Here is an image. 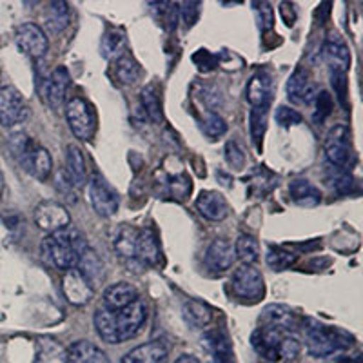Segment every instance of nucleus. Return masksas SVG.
Wrapping results in <instances>:
<instances>
[{
    "instance_id": "1",
    "label": "nucleus",
    "mask_w": 363,
    "mask_h": 363,
    "mask_svg": "<svg viewBox=\"0 0 363 363\" xmlns=\"http://www.w3.org/2000/svg\"><path fill=\"white\" fill-rule=\"evenodd\" d=\"M87 247L82 233L73 225H67L57 233H51L42 242V256L48 264L55 265L60 271H71L79 264L80 255Z\"/></svg>"
},
{
    "instance_id": "9",
    "label": "nucleus",
    "mask_w": 363,
    "mask_h": 363,
    "mask_svg": "<svg viewBox=\"0 0 363 363\" xmlns=\"http://www.w3.org/2000/svg\"><path fill=\"white\" fill-rule=\"evenodd\" d=\"M89 202L100 216H113L118 211L120 196L102 177H93L89 182Z\"/></svg>"
},
{
    "instance_id": "42",
    "label": "nucleus",
    "mask_w": 363,
    "mask_h": 363,
    "mask_svg": "<svg viewBox=\"0 0 363 363\" xmlns=\"http://www.w3.org/2000/svg\"><path fill=\"white\" fill-rule=\"evenodd\" d=\"M274 120L281 128H291V125L301 124V115L293 108H287V106H280L274 113Z\"/></svg>"
},
{
    "instance_id": "8",
    "label": "nucleus",
    "mask_w": 363,
    "mask_h": 363,
    "mask_svg": "<svg viewBox=\"0 0 363 363\" xmlns=\"http://www.w3.org/2000/svg\"><path fill=\"white\" fill-rule=\"evenodd\" d=\"M145 320H147V309H145V303L140 300V298H136L131 306L118 311V313L115 314V325H116L118 343L135 338V336L140 333L142 327H144Z\"/></svg>"
},
{
    "instance_id": "18",
    "label": "nucleus",
    "mask_w": 363,
    "mask_h": 363,
    "mask_svg": "<svg viewBox=\"0 0 363 363\" xmlns=\"http://www.w3.org/2000/svg\"><path fill=\"white\" fill-rule=\"evenodd\" d=\"M196 211L211 222H222L229 215V203L216 191H202L196 199Z\"/></svg>"
},
{
    "instance_id": "44",
    "label": "nucleus",
    "mask_w": 363,
    "mask_h": 363,
    "mask_svg": "<svg viewBox=\"0 0 363 363\" xmlns=\"http://www.w3.org/2000/svg\"><path fill=\"white\" fill-rule=\"evenodd\" d=\"M330 74V86L336 91L340 102L347 100V73L340 69H329Z\"/></svg>"
},
{
    "instance_id": "32",
    "label": "nucleus",
    "mask_w": 363,
    "mask_h": 363,
    "mask_svg": "<svg viewBox=\"0 0 363 363\" xmlns=\"http://www.w3.org/2000/svg\"><path fill=\"white\" fill-rule=\"evenodd\" d=\"M69 24V6L66 2H51L45 13V28L50 33H60Z\"/></svg>"
},
{
    "instance_id": "13",
    "label": "nucleus",
    "mask_w": 363,
    "mask_h": 363,
    "mask_svg": "<svg viewBox=\"0 0 363 363\" xmlns=\"http://www.w3.org/2000/svg\"><path fill=\"white\" fill-rule=\"evenodd\" d=\"M69 73L64 66H57L53 73L50 74V79L45 80L42 86V96H44L45 104L55 111H60L64 108V100H66L67 87H69Z\"/></svg>"
},
{
    "instance_id": "47",
    "label": "nucleus",
    "mask_w": 363,
    "mask_h": 363,
    "mask_svg": "<svg viewBox=\"0 0 363 363\" xmlns=\"http://www.w3.org/2000/svg\"><path fill=\"white\" fill-rule=\"evenodd\" d=\"M256 11L260 15V26L264 29H271L272 28V11H271V6L265 4V2H256Z\"/></svg>"
},
{
    "instance_id": "26",
    "label": "nucleus",
    "mask_w": 363,
    "mask_h": 363,
    "mask_svg": "<svg viewBox=\"0 0 363 363\" xmlns=\"http://www.w3.org/2000/svg\"><path fill=\"white\" fill-rule=\"evenodd\" d=\"M289 194L294 203L301 207H316L322 202V191L306 178H296L289 184Z\"/></svg>"
},
{
    "instance_id": "17",
    "label": "nucleus",
    "mask_w": 363,
    "mask_h": 363,
    "mask_svg": "<svg viewBox=\"0 0 363 363\" xmlns=\"http://www.w3.org/2000/svg\"><path fill=\"white\" fill-rule=\"evenodd\" d=\"M236 260L235 245L229 240L218 238L207 247L206 267L213 272H223L231 267Z\"/></svg>"
},
{
    "instance_id": "39",
    "label": "nucleus",
    "mask_w": 363,
    "mask_h": 363,
    "mask_svg": "<svg viewBox=\"0 0 363 363\" xmlns=\"http://www.w3.org/2000/svg\"><path fill=\"white\" fill-rule=\"evenodd\" d=\"M298 262V255L294 252L285 251V249L277 247L272 245L267 251V265L272 271H284V269H289L291 265H294Z\"/></svg>"
},
{
    "instance_id": "23",
    "label": "nucleus",
    "mask_w": 363,
    "mask_h": 363,
    "mask_svg": "<svg viewBox=\"0 0 363 363\" xmlns=\"http://www.w3.org/2000/svg\"><path fill=\"white\" fill-rule=\"evenodd\" d=\"M74 269L86 278V281L93 287V289H95V285L99 284L104 277V262L100 260L99 252H96L95 249H91L89 245L84 249V252L79 258V264H77Z\"/></svg>"
},
{
    "instance_id": "27",
    "label": "nucleus",
    "mask_w": 363,
    "mask_h": 363,
    "mask_svg": "<svg viewBox=\"0 0 363 363\" xmlns=\"http://www.w3.org/2000/svg\"><path fill=\"white\" fill-rule=\"evenodd\" d=\"M247 100L252 108H269L271 104V79L269 74L260 71L252 74L247 84Z\"/></svg>"
},
{
    "instance_id": "37",
    "label": "nucleus",
    "mask_w": 363,
    "mask_h": 363,
    "mask_svg": "<svg viewBox=\"0 0 363 363\" xmlns=\"http://www.w3.org/2000/svg\"><path fill=\"white\" fill-rule=\"evenodd\" d=\"M184 318L191 327H206L211 322V309L202 301H187L184 306Z\"/></svg>"
},
{
    "instance_id": "34",
    "label": "nucleus",
    "mask_w": 363,
    "mask_h": 363,
    "mask_svg": "<svg viewBox=\"0 0 363 363\" xmlns=\"http://www.w3.org/2000/svg\"><path fill=\"white\" fill-rule=\"evenodd\" d=\"M93 323H95L96 333H99V336L104 342L113 343V345L118 343L115 325V313H109L108 309H99L95 313V316H93Z\"/></svg>"
},
{
    "instance_id": "11",
    "label": "nucleus",
    "mask_w": 363,
    "mask_h": 363,
    "mask_svg": "<svg viewBox=\"0 0 363 363\" xmlns=\"http://www.w3.org/2000/svg\"><path fill=\"white\" fill-rule=\"evenodd\" d=\"M69 220L66 207L55 200H44L35 207V223L50 235L69 225Z\"/></svg>"
},
{
    "instance_id": "41",
    "label": "nucleus",
    "mask_w": 363,
    "mask_h": 363,
    "mask_svg": "<svg viewBox=\"0 0 363 363\" xmlns=\"http://www.w3.org/2000/svg\"><path fill=\"white\" fill-rule=\"evenodd\" d=\"M202 129L209 138L216 140L227 131V124L216 111H207L202 118Z\"/></svg>"
},
{
    "instance_id": "50",
    "label": "nucleus",
    "mask_w": 363,
    "mask_h": 363,
    "mask_svg": "<svg viewBox=\"0 0 363 363\" xmlns=\"http://www.w3.org/2000/svg\"><path fill=\"white\" fill-rule=\"evenodd\" d=\"M0 191H2V177H0Z\"/></svg>"
},
{
    "instance_id": "15",
    "label": "nucleus",
    "mask_w": 363,
    "mask_h": 363,
    "mask_svg": "<svg viewBox=\"0 0 363 363\" xmlns=\"http://www.w3.org/2000/svg\"><path fill=\"white\" fill-rule=\"evenodd\" d=\"M322 55L325 58V62L329 64V69H340V71H349L351 66V51L347 48L345 40L342 35L333 31L329 37L325 38L322 48Z\"/></svg>"
},
{
    "instance_id": "19",
    "label": "nucleus",
    "mask_w": 363,
    "mask_h": 363,
    "mask_svg": "<svg viewBox=\"0 0 363 363\" xmlns=\"http://www.w3.org/2000/svg\"><path fill=\"white\" fill-rule=\"evenodd\" d=\"M167 356H169L167 343L157 340V342H147L144 345L135 347L120 363H167Z\"/></svg>"
},
{
    "instance_id": "30",
    "label": "nucleus",
    "mask_w": 363,
    "mask_h": 363,
    "mask_svg": "<svg viewBox=\"0 0 363 363\" xmlns=\"http://www.w3.org/2000/svg\"><path fill=\"white\" fill-rule=\"evenodd\" d=\"M66 164H67V174H69V182L74 187L86 186L87 182V171H86V160L80 151L79 145H67V155H66Z\"/></svg>"
},
{
    "instance_id": "24",
    "label": "nucleus",
    "mask_w": 363,
    "mask_h": 363,
    "mask_svg": "<svg viewBox=\"0 0 363 363\" xmlns=\"http://www.w3.org/2000/svg\"><path fill=\"white\" fill-rule=\"evenodd\" d=\"M67 363H111L95 343L80 340L67 349Z\"/></svg>"
},
{
    "instance_id": "49",
    "label": "nucleus",
    "mask_w": 363,
    "mask_h": 363,
    "mask_svg": "<svg viewBox=\"0 0 363 363\" xmlns=\"http://www.w3.org/2000/svg\"><path fill=\"white\" fill-rule=\"evenodd\" d=\"M174 363H200V362H199V358L193 354H182Z\"/></svg>"
},
{
    "instance_id": "16",
    "label": "nucleus",
    "mask_w": 363,
    "mask_h": 363,
    "mask_svg": "<svg viewBox=\"0 0 363 363\" xmlns=\"http://www.w3.org/2000/svg\"><path fill=\"white\" fill-rule=\"evenodd\" d=\"M62 289L67 301L73 303V306H86L91 301V298L95 296V289L87 284L86 278L77 269H71V271L66 272Z\"/></svg>"
},
{
    "instance_id": "22",
    "label": "nucleus",
    "mask_w": 363,
    "mask_h": 363,
    "mask_svg": "<svg viewBox=\"0 0 363 363\" xmlns=\"http://www.w3.org/2000/svg\"><path fill=\"white\" fill-rule=\"evenodd\" d=\"M262 327H271V329L284 330V333H293L298 327L296 316L284 306H267L260 318Z\"/></svg>"
},
{
    "instance_id": "21",
    "label": "nucleus",
    "mask_w": 363,
    "mask_h": 363,
    "mask_svg": "<svg viewBox=\"0 0 363 363\" xmlns=\"http://www.w3.org/2000/svg\"><path fill=\"white\" fill-rule=\"evenodd\" d=\"M136 298H138V291L135 289V285L128 281H118L104 291V306L109 313H118L124 307L131 306Z\"/></svg>"
},
{
    "instance_id": "12",
    "label": "nucleus",
    "mask_w": 363,
    "mask_h": 363,
    "mask_svg": "<svg viewBox=\"0 0 363 363\" xmlns=\"http://www.w3.org/2000/svg\"><path fill=\"white\" fill-rule=\"evenodd\" d=\"M26 102L13 86L0 87V124L4 128L18 124L26 118Z\"/></svg>"
},
{
    "instance_id": "35",
    "label": "nucleus",
    "mask_w": 363,
    "mask_h": 363,
    "mask_svg": "<svg viewBox=\"0 0 363 363\" xmlns=\"http://www.w3.org/2000/svg\"><path fill=\"white\" fill-rule=\"evenodd\" d=\"M235 255L244 265H255L260 258V245H258L255 236L240 235L236 238Z\"/></svg>"
},
{
    "instance_id": "29",
    "label": "nucleus",
    "mask_w": 363,
    "mask_h": 363,
    "mask_svg": "<svg viewBox=\"0 0 363 363\" xmlns=\"http://www.w3.org/2000/svg\"><path fill=\"white\" fill-rule=\"evenodd\" d=\"M138 235H140V231L131 225L118 227V231H116L115 238H113V245H115V251L118 252V256H122L124 260L135 262Z\"/></svg>"
},
{
    "instance_id": "28",
    "label": "nucleus",
    "mask_w": 363,
    "mask_h": 363,
    "mask_svg": "<svg viewBox=\"0 0 363 363\" xmlns=\"http://www.w3.org/2000/svg\"><path fill=\"white\" fill-rule=\"evenodd\" d=\"M33 363H67V349L50 336L37 340V352Z\"/></svg>"
},
{
    "instance_id": "3",
    "label": "nucleus",
    "mask_w": 363,
    "mask_h": 363,
    "mask_svg": "<svg viewBox=\"0 0 363 363\" xmlns=\"http://www.w3.org/2000/svg\"><path fill=\"white\" fill-rule=\"evenodd\" d=\"M9 149H11L13 158L31 177L42 182L50 178L51 169H53V160H51L48 149L37 144L31 136H28L26 133L13 135L9 138Z\"/></svg>"
},
{
    "instance_id": "4",
    "label": "nucleus",
    "mask_w": 363,
    "mask_h": 363,
    "mask_svg": "<svg viewBox=\"0 0 363 363\" xmlns=\"http://www.w3.org/2000/svg\"><path fill=\"white\" fill-rule=\"evenodd\" d=\"M251 343L255 351L267 362H289L300 354V340L294 338L293 333L258 327L251 335Z\"/></svg>"
},
{
    "instance_id": "6",
    "label": "nucleus",
    "mask_w": 363,
    "mask_h": 363,
    "mask_svg": "<svg viewBox=\"0 0 363 363\" xmlns=\"http://www.w3.org/2000/svg\"><path fill=\"white\" fill-rule=\"evenodd\" d=\"M351 129L345 124H338L330 129L325 140V157L330 165L338 169H345L352 160Z\"/></svg>"
},
{
    "instance_id": "7",
    "label": "nucleus",
    "mask_w": 363,
    "mask_h": 363,
    "mask_svg": "<svg viewBox=\"0 0 363 363\" xmlns=\"http://www.w3.org/2000/svg\"><path fill=\"white\" fill-rule=\"evenodd\" d=\"M233 291L238 298L247 301H260L265 294V284L262 272L255 265H242L233 272Z\"/></svg>"
},
{
    "instance_id": "43",
    "label": "nucleus",
    "mask_w": 363,
    "mask_h": 363,
    "mask_svg": "<svg viewBox=\"0 0 363 363\" xmlns=\"http://www.w3.org/2000/svg\"><path fill=\"white\" fill-rule=\"evenodd\" d=\"M225 162L231 165L233 169H242L245 165V155L240 149V145L235 140L227 142L225 144Z\"/></svg>"
},
{
    "instance_id": "5",
    "label": "nucleus",
    "mask_w": 363,
    "mask_h": 363,
    "mask_svg": "<svg viewBox=\"0 0 363 363\" xmlns=\"http://www.w3.org/2000/svg\"><path fill=\"white\" fill-rule=\"evenodd\" d=\"M66 118L73 135L80 140H91L96 133V118L93 108L80 96H74L66 104Z\"/></svg>"
},
{
    "instance_id": "45",
    "label": "nucleus",
    "mask_w": 363,
    "mask_h": 363,
    "mask_svg": "<svg viewBox=\"0 0 363 363\" xmlns=\"http://www.w3.org/2000/svg\"><path fill=\"white\" fill-rule=\"evenodd\" d=\"M200 2H182L180 4V15H182V21L186 22L187 28L194 24V22L199 21V13H200Z\"/></svg>"
},
{
    "instance_id": "31",
    "label": "nucleus",
    "mask_w": 363,
    "mask_h": 363,
    "mask_svg": "<svg viewBox=\"0 0 363 363\" xmlns=\"http://www.w3.org/2000/svg\"><path fill=\"white\" fill-rule=\"evenodd\" d=\"M140 104L144 108L145 115L149 120H153L155 124H162L164 122V109H162V99L160 93L155 86H145L140 93Z\"/></svg>"
},
{
    "instance_id": "48",
    "label": "nucleus",
    "mask_w": 363,
    "mask_h": 363,
    "mask_svg": "<svg viewBox=\"0 0 363 363\" xmlns=\"http://www.w3.org/2000/svg\"><path fill=\"white\" fill-rule=\"evenodd\" d=\"M352 182H354V180H352L351 174H347V173H343V171H340L338 177L335 178L336 191H338L340 194H347L349 191L352 189Z\"/></svg>"
},
{
    "instance_id": "33",
    "label": "nucleus",
    "mask_w": 363,
    "mask_h": 363,
    "mask_svg": "<svg viewBox=\"0 0 363 363\" xmlns=\"http://www.w3.org/2000/svg\"><path fill=\"white\" fill-rule=\"evenodd\" d=\"M140 73H142L140 64L136 62L131 55L124 53L122 57L116 58L115 77L120 84H124V86H133V84L138 80Z\"/></svg>"
},
{
    "instance_id": "10",
    "label": "nucleus",
    "mask_w": 363,
    "mask_h": 363,
    "mask_svg": "<svg viewBox=\"0 0 363 363\" xmlns=\"http://www.w3.org/2000/svg\"><path fill=\"white\" fill-rule=\"evenodd\" d=\"M15 40H17V45L21 48L22 53L31 58H42L50 48V40L45 37L44 29L33 22H26V24L18 26Z\"/></svg>"
},
{
    "instance_id": "40",
    "label": "nucleus",
    "mask_w": 363,
    "mask_h": 363,
    "mask_svg": "<svg viewBox=\"0 0 363 363\" xmlns=\"http://www.w3.org/2000/svg\"><path fill=\"white\" fill-rule=\"evenodd\" d=\"M333 113V96H330L329 91L322 89L318 91L316 96H314V111H313V120L316 124H323L329 115Z\"/></svg>"
},
{
    "instance_id": "36",
    "label": "nucleus",
    "mask_w": 363,
    "mask_h": 363,
    "mask_svg": "<svg viewBox=\"0 0 363 363\" xmlns=\"http://www.w3.org/2000/svg\"><path fill=\"white\" fill-rule=\"evenodd\" d=\"M267 109L269 108H252L251 115H249L252 144L258 147V151L262 149V142H264L265 131H267Z\"/></svg>"
},
{
    "instance_id": "2",
    "label": "nucleus",
    "mask_w": 363,
    "mask_h": 363,
    "mask_svg": "<svg viewBox=\"0 0 363 363\" xmlns=\"http://www.w3.org/2000/svg\"><path fill=\"white\" fill-rule=\"evenodd\" d=\"M301 335L307 343V351L314 358H327V356L347 351L349 347L354 345V338L347 330L325 325V323L313 320V318L303 320Z\"/></svg>"
},
{
    "instance_id": "14",
    "label": "nucleus",
    "mask_w": 363,
    "mask_h": 363,
    "mask_svg": "<svg viewBox=\"0 0 363 363\" xmlns=\"http://www.w3.org/2000/svg\"><path fill=\"white\" fill-rule=\"evenodd\" d=\"M287 96L294 104H311L316 96V84L313 82V77L307 69L298 67L287 80Z\"/></svg>"
},
{
    "instance_id": "38",
    "label": "nucleus",
    "mask_w": 363,
    "mask_h": 363,
    "mask_svg": "<svg viewBox=\"0 0 363 363\" xmlns=\"http://www.w3.org/2000/svg\"><path fill=\"white\" fill-rule=\"evenodd\" d=\"M125 48V37L124 33L120 31H108L104 35L102 44H100V51H102V57L111 60V58H118L124 55Z\"/></svg>"
},
{
    "instance_id": "25",
    "label": "nucleus",
    "mask_w": 363,
    "mask_h": 363,
    "mask_svg": "<svg viewBox=\"0 0 363 363\" xmlns=\"http://www.w3.org/2000/svg\"><path fill=\"white\" fill-rule=\"evenodd\" d=\"M160 245L151 229H142L138 235L135 262L140 265H157L160 262Z\"/></svg>"
},
{
    "instance_id": "20",
    "label": "nucleus",
    "mask_w": 363,
    "mask_h": 363,
    "mask_svg": "<svg viewBox=\"0 0 363 363\" xmlns=\"http://www.w3.org/2000/svg\"><path fill=\"white\" fill-rule=\"evenodd\" d=\"M202 345L213 356V363H236L235 352L223 330H209L202 336Z\"/></svg>"
},
{
    "instance_id": "46",
    "label": "nucleus",
    "mask_w": 363,
    "mask_h": 363,
    "mask_svg": "<svg viewBox=\"0 0 363 363\" xmlns=\"http://www.w3.org/2000/svg\"><path fill=\"white\" fill-rule=\"evenodd\" d=\"M193 60H194V64H196V66H199L202 71L215 69L216 64H218L216 62L215 55H211L209 51H206V50H200L199 53L193 55Z\"/></svg>"
}]
</instances>
